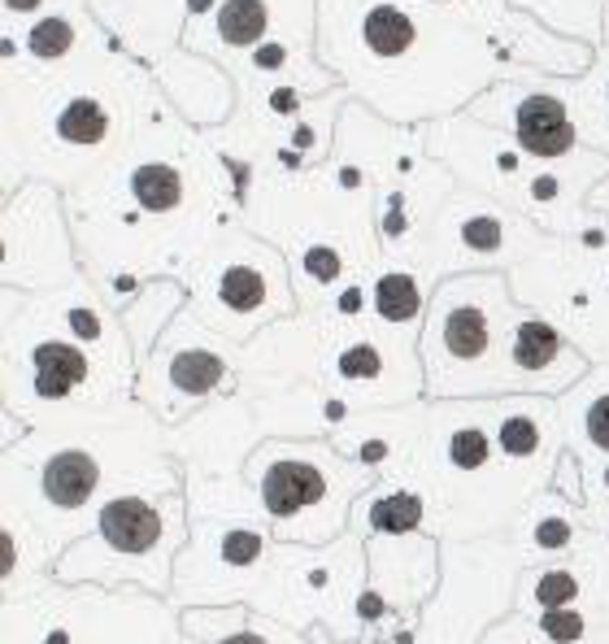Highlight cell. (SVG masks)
Instances as JSON below:
<instances>
[{
	"instance_id": "6da1fadb",
	"label": "cell",
	"mask_w": 609,
	"mask_h": 644,
	"mask_svg": "<svg viewBox=\"0 0 609 644\" xmlns=\"http://www.w3.org/2000/svg\"><path fill=\"white\" fill-rule=\"evenodd\" d=\"M518 135L531 152L540 157H557L571 148V123H566V110L553 101V97H531L522 110H518Z\"/></svg>"
},
{
	"instance_id": "7a4b0ae2",
	"label": "cell",
	"mask_w": 609,
	"mask_h": 644,
	"mask_svg": "<svg viewBox=\"0 0 609 644\" xmlns=\"http://www.w3.org/2000/svg\"><path fill=\"white\" fill-rule=\"evenodd\" d=\"M323 497V475L305 462H279L266 475V506L279 518L296 515L301 506H314Z\"/></svg>"
},
{
	"instance_id": "3957f363",
	"label": "cell",
	"mask_w": 609,
	"mask_h": 644,
	"mask_svg": "<svg viewBox=\"0 0 609 644\" xmlns=\"http://www.w3.org/2000/svg\"><path fill=\"white\" fill-rule=\"evenodd\" d=\"M101 531L105 540L122 549V553H144L157 544L161 535V518L153 515L144 501H114L105 515H101Z\"/></svg>"
},
{
	"instance_id": "277c9868",
	"label": "cell",
	"mask_w": 609,
	"mask_h": 644,
	"mask_svg": "<svg viewBox=\"0 0 609 644\" xmlns=\"http://www.w3.org/2000/svg\"><path fill=\"white\" fill-rule=\"evenodd\" d=\"M97 484V466L83 453H61L44 471V493L53 506H79Z\"/></svg>"
},
{
	"instance_id": "5b68a950",
	"label": "cell",
	"mask_w": 609,
	"mask_h": 644,
	"mask_svg": "<svg viewBox=\"0 0 609 644\" xmlns=\"http://www.w3.org/2000/svg\"><path fill=\"white\" fill-rule=\"evenodd\" d=\"M79 380H83L79 349H70V344H44L35 353V384H40L44 396H61V392H70V384H79Z\"/></svg>"
},
{
	"instance_id": "8992f818",
	"label": "cell",
	"mask_w": 609,
	"mask_h": 644,
	"mask_svg": "<svg viewBox=\"0 0 609 644\" xmlns=\"http://www.w3.org/2000/svg\"><path fill=\"white\" fill-rule=\"evenodd\" d=\"M218 301L227 305V309H257L261 301H266V274L257 270V265H227L223 274H218Z\"/></svg>"
},
{
	"instance_id": "52a82bcc",
	"label": "cell",
	"mask_w": 609,
	"mask_h": 644,
	"mask_svg": "<svg viewBox=\"0 0 609 644\" xmlns=\"http://www.w3.org/2000/svg\"><path fill=\"white\" fill-rule=\"evenodd\" d=\"M487 340H492V336H487V323L475 305H462V309H453V314L444 318V344L453 349V358H475V353H484Z\"/></svg>"
},
{
	"instance_id": "ba28073f",
	"label": "cell",
	"mask_w": 609,
	"mask_h": 644,
	"mask_svg": "<svg viewBox=\"0 0 609 644\" xmlns=\"http://www.w3.org/2000/svg\"><path fill=\"white\" fill-rule=\"evenodd\" d=\"M514 358H518V366L540 371L544 362H553V358H557V336H553L544 323H522L518 344H514Z\"/></svg>"
},
{
	"instance_id": "9c48e42d",
	"label": "cell",
	"mask_w": 609,
	"mask_h": 644,
	"mask_svg": "<svg viewBox=\"0 0 609 644\" xmlns=\"http://www.w3.org/2000/svg\"><path fill=\"white\" fill-rule=\"evenodd\" d=\"M379 309H383L387 318H396V323L414 318V314H418V287H414V279H405V274L383 279V283H379Z\"/></svg>"
},
{
	"instance_id": "30bf717a",
	"label": "cell",
	"mask_w": 609,
	"mask_h": 644,
	"mask_svg": "<svg viewBox=\"0 0 609 644\" xmlns=\"http://www.w3.org/2000/svg\"><path fill=\"white\" fill-rule=\"evenodd\" d=\"M174 380H179V387H188V392H205V387L218 384V362L205 358V353H188V358H179Z\"/></svg>"
},
{
	"instance_id": "8fae6325",
	"label": "cell",
	"mask_w": 609,
	"mask_h": 644,
	"mask_svg": "<svg viewBox=\"0 0 609 644\" xmlns=\"http://www.w3.org/2000/svg\"><path fill=\"white\" fill-rule=\"evenodd\" d=\"M449 457H453L462 471L484 466L487 462V436H480V431H458V436H453V444H449Z\"/></svg>"
},
{
	"instance_id": "7c38bea8",
	"label": "cell",
	"mask_w": 609,
	"mask_h": 644,
	"mask_svg": "<svg viewBox=\"0 0 609 644\" xmlns=\"http://www.w3.org/2000/svg\"><path fill=\"white\" fill-rule=\"evenodd\" d=\"M379 522H383L387 531H405V527H414V522H418V501H414V497H396V501H387V506L379 510Z\"/></svg>"
},
{
	"instance_id": "4fadbf2b",
	"label": "cell",
	"mask_w": 609,
	"mask_h": 644,
	"mask_svg": "<svg viewBox=\"0 0 609 644\" xmlns=\"http://www.w3.org/2000/svg\"><path fill=\"white\" fill-rule=\"evenodd\" d=\"M535 597H540L544 606H562V601L575 597V579H571V575H544L540 588H535Z\"/></svg>"
},
{
	"instance_id": "5bb4252c",
	"label": "cell",
	"mask_w": 609,
	"mask_h": 644,
	"mask_svg": "<svg viewBox=\"0 0 609 644\" xmlns=\"http://www.w3.org/2000/svg\"><path fill=\"white\" fill-rule=\"evenodd\" d=\"M588 427H593V440L597 444H606L609 449V396L593 409V418H588Z\"/></svg>"
},
{
	"instance_id": "9a60e30c",
	"label": "cell",
	"mask_w": 609,
	"mask_h": 644,
	"mask_svg": "<svg viewBox=\"0 0 609 644\" xmlns=\"http://www.w3.org/2000/svg\"><path fill=\"white\" fill-rule=\"evenodd\" d=\"M232 644H261V641H257V636H236Z\"/></svg>"
}]
</instances>
